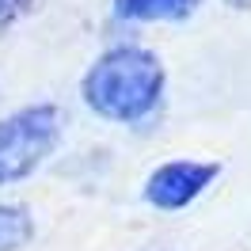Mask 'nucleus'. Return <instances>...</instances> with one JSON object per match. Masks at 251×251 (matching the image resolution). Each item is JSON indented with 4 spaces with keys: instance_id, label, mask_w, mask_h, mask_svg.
Returning <instances> with one entry per match:
<instances>
[{
    "instance_id": "nucleus-1",
    "label": "nucleus",
    "mask_w": 251,
    "mask_h": 251,
    "mask_svg": "<svg viewBox=\"0 0 251 251\" xmlns=\"http://www.w3.org/2000/svg\"><path fill=\"white\" fill-rule=\"evenodd\" d=\"M164 65L137 46L107 50L84 76V103L110 122H137L160 103Z\"/></svg>"
},
{
    "instance_id": "nucleus-2",
    "label": "nucleus",
    "mask_w": 251,
    "mask_h": 251,
    "mask_svg": "<svg viewBox=\"0 0 251 251\" xmlns=\"http://www.w3.org/2000/svg\"><path fill=\"white\" fill-rule=\"evenodd\" d=\"M61 137V110L38 103L8 114L0 122V183H16L53 152Z\"/></svg>"
},
{
    "instance_id": "nucleus-3",
    "label": "nucleus",
    "mask_w": 251,
    "mask_h": 251,
    "mask_svg": "<svg viewBox=\"0 0 251 251\" xmlns=\"http://www.w3.org/2000/svg\"><path fill=\"white\" fill-rule=\"evenodd\" d=\"M217 175V164H198V160H172L149 175L145 183V198L156 209H183L187 202H194L209 179Z\"/></svg>"
},
{
    "instance_id": "nucleus-4",
    "label": "nucleus",
    "mask_w": 251,
    "mask_h": 251,
    "mask_svg": "<svg viewBox=\"0 0 251 251\" xmlns=\"http://www.w3.org/2000/svg\"><path fill=\"white\" fill-rule=\"evenodd\" d=\"M202 0H114L118 19H187Z\"/></svg>"
},
{
    "instance_id": "nucleus-5",
    "label": "nucleus",
    "mask_w": 251,
    "mask_h": 251,
    "mask_svg": "<svg viewBox=\"0 0 251 251\" xmlns=\"http://www.w3.org/2000/svg\"><path fill=\"white\" fill-rule=\"evenodd\" d=\"M31 236H34V225L23 205H0V251L27 248Z\"/></svg>"
},
{
    "instance_id": "nucleus-6",
    "label": "nucleus",
    "mask_w": 251,
    "mask_h": 251,
    "mask_svg": "<svg viewBox=\"0 0 251 251\" xmlns=\"http://www.w3.org/2000/svg\"><path fill=\"white\" fill-rule=\"evenodd\" d=\"M31 4L34 0H0V27H8V23H16L19 16H27Z\"/></svg>"
}]
</instances>
